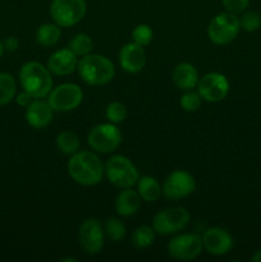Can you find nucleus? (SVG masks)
Here are the masks:
<instances>
[{
    "label": "nucleus",
    "mask_w": 261,
    "mask_h": 262,
    "mask_svg": "<svg viewBox=\"0 0 261 262\" xmlns=\"http://www.w3.org/2000/svg\"><path fill=\"white\" fill-rule=\"evenodd\" d=\"M68 173L76 183L91 187L101 182L104 166L96 154L91 151H79L72 155L68 163Z\"/></svg>",
    "instance_id": "obj_1"
},
{
    "label": "nucleus",
    "mask_w": 261,
    "mask_h": 262,
    "mask_svg": "<svg viewBox=\"0 0 261 262\" xmlns=\"http://www.w3.org/2000/svg\"><path fill=\"white\" fill-rule=\"evenodd\" d=\"M20 84L33 99H44L53 89L50 71L37 61H28L20 68Z\"/></svg>",
    "instance_id": "obj_2"
},
{
    "label": "nucleus",
    "mask_w": 261,
    "mask_h": 262,
    "mask_svg": "<svg viewBox=\"0 0 261 262\" xmlns=\"http://www.w3.org/2000/svg\"><path fill=\"white\" fill-rule=\"evenodd\" d=\"M81 78L90 86L109 83L115 74L114 64L104 55L87 54L77 64Z\"/></svg>",
    "instance_id": "obj_3"
},
{
    "label": "nucleus",
    "mask_w": 261,
    "mask_h": 262,
    "mask_svg": "<svg viewBox=\"0 0 261 262\" xmlns=\"http://www.w3.org/2000/svg\"><path fill=\"white\" fill-rule=\"evenodd\" d=\"M106 177L114 186L119 188H130L138 182V171L132 161L125 156L115 155L106 161Z\"/></svg>",
    "instance_id": "obj_4"
},
{
    "label": "nucleus",
    "mask_w": 261,
    "mask_h": 262,
    "mask_svg": "<svg viewBox=\"0 0 261 262\" xmlns=\"http://www.w3.org/2000/svg\"><path fill=\"white\" fill-rule=\"evenodd\" d=\"M241 23L235 14L230 12L217 14L207 27V36L210 41L216 45H227L232 42L240 33Z\"/></svg>",
    "instance_id": "obj_5"
},
{
    "label": "nucleus",
    "mask_w": 261,
    "mask_h": 262,
    "mask_svg": "<svg viewBox=\"0 0 261 262\" xmlns=\"http://www.w3.org/2000/svg\"><path fill=\"white\" fill-rule=\"evenodd\" d=\"M86 9L84 0H53L50 15L59 27H72L83 19Z\"/></svg>",
    "instance_id": "obj_6"
},
{
    "label": "nucleus",
    "mask_w": 261,
    "mask_h": 262,
    "mask_svg": "<svg viewBox=\"0 0 261 262\" xmlns=\"http://www.w3.org/2000/svg\"><path fill=\"white\" fill-rule=\"evenodd\" d=\"M122 143V133L113 123H104L92 128L89 133V145L101 154L113 152Z\"/></svg>",
    "instance_id": "obj_7"
},
{
    "label": "nucleus",
    "mask_w": 261,
    "mask_h": 262,
    "mask_svg": "<svg viewBox=\"0 0 261 262\" xmlns=\"http://www.w3.org/2000/svg\"><path fill=\"white\" fill-rule=\"evenodd\" d=\"M189 217H191L189 212L183 207H171V209L163 210L155 215L153 228L158 234H174L187 227Z\"/></svg>",
    "instance_id": "obj_8"
},
{
    "label": "nucleus",
    "mask_w": 261,
    "mask_h": 262,
    "mask_svg": "<svg viewBox=\"0 0 261 262\" xmlns=\"http://www.w3.org/2000/svg\"><path fill=\"white\" fill-rule=\"evenodd\" d=\"M83 99V92L74 83H63L51 90L49 94V105L56 112H71L76 109Z\"/></svg>",
    "instance_id": "obj_9"
},
{
    "label": "nucleus",
    "mask_w": 261,
    "mask_h": 262,
    "mask_svg": "<svg viewBox=\"0 0 261 262\" xmlns=\"http://www.w3.org/2000/svg\"><path fill=\"white\" fill-rule=\"evenodd\" d=\"M201 99L209 102H219L227 97L229 92V82L222 73H207L197 83Z\"/></svg>",
    "instance_id": "obj_10"
},
{
    "label": "nucleus",
    "mask_w": 261,
    "mask_h": 262,
    "mask_svg": "<svg viewBox=\"0 0 261 262\" xmlns=\"http://www.w3.org/2000/svg\"><path fill=\"white\" fill-rule=\"evenodd\" d=\"M204 243L199 234L177 235L169 242L168 251L171 257L182 261H189L196 258L201 253Z\"/></svg>",
    "instance_id": "obj_11"
},
{
    "label": "nucleus",
    "mask_w": 261,
    "mask_h": 262,
    "mask_svg": "<svg viewBox=\"0 0 261 262\" xmlns=\"http://www.w3.org/2000/svg\"><path fill=\"white\" fill-rule=\"evenodd\" d=\"M196 188L194 179L188 171L176 170L166 178L164 183V196L168 200H179L189 196Z\"/></svg>",
    "instance_id": "obj_12"
},
{
    "label": "nucleus",
    "mask_w": 261,
    "mask_h": 262,
    "mask_svg": "<svg viewBox=\"0 0 261 262\" xmlns=\"http://www.w3.org/2000/svg\"><path fill=\"white\" fill-rule=\"evenodd\" d=\"M79 243L86 252L95 255L104 246V230L96 219H86L79 227Z\"/></svg>",
    "instance_id": "obj_13"
},
{
    "label": "nucleus",
    "mask_w": 261,
    "mask_h": 262,
    "mask_svg": "<svg viewBox=\"0 0 261 262\" xmlns=\"http://www.w3.org/2000/svg\"><path fill=\"white\" fill-rule=\"evenodd\" d=\"M204 248L214 256H222L229 252L233 247V239L229 233L220 228H211L202 237Z\"/></svg>",
    "instance_id": "obj_14"
},
{
    "label": "nucleus",
    "mask_w": 261,
    "mask_h": 262,
    "mask_svg": "<svg viewBox=\"0 0 261 262\" xmlns=\"http://www.w3.org/2000/svg\"><path fill=\"white\" fill-rule=\"evenodd\" d=\"M119 63L123 71L128 73H138L146 66V53L141 45L136 42L127 43L120 49Z\"/></svg>",
    "instance_id": "obj_15"
},
{
    "label": "nucleus",
    "mask_w": 261,
    "mask_h": 262,
    "mask_svg": "<svg viewBox=\"0 0 261 262\" xmlns=\"http://www.w3.org/2000/svg\"><path fill=\"white\" fill-rule=\"evenodd\" d=\"M77 55L71 49L55 51L48 60V69L55 76H68L77 68Z\"/></svg>",
    "instance_id": "obj_16"
},
{
    "label": "nucleus",
    "mask_w": 261,
    "mask_h": 262,
    "mask_svg": "<svg viewBox=\"0 0 261 262\" xmlns=\"http://www.w3.org/2000/svg\"><path fill=\"white\" fill-rule=\"evenodd\" d=\"M53 112L51 106L49 102L41 101V100H36L32 101L27 106L26 110V119H27L28 124L33 128H40L46 127L49 123L53 119Z\"/></svg>",
    "instance_id": "obj_17"
},
{
    "label": "nucleus",
    "mask_w": 261,
    "mask_h": 262,
    "mask_svg": "<svg viewBox=\"0 0 261 262\" xmlns=\"http://www.w3.org/2000/svg\"><path fill=\"white\" fill-rule=\"evenodd\" d=\"M171 78L178 89L188 91L199 83V72L192 64L181 63L174 68Z\"/></svg>",
    "instance_id": "obj_18"
},
{
    "label": "nucleus",
    "mask_w": 261,
    "mask_h": 262,
    "mask_svg": "<svg viewBox=\"0 0 261 262\" xmlns=\"http://www.w3.org/2000/svg\"><path fill=\"white\" fill-rule=\"evenodd\" d=\"M141 206V197L136 191L124 188L115 200V210L120 216H130L138 211Z\"/></svg>",
    "instance_id": "obj_19"
},
{
    "label": "nucleus",
    "mask_w": 261,
    "mask_h": 262,
    "mask_svg": "<svg viewBox=\"0 0 261 262\" xmlns=\"http://www.w3.org/2000/svg\"><path fill=\"white\" fill-rule=\"evenodd\" d=\"M138 194L146 202H154L160 197L161 188L159 182L153 177L145 176L138 178Z\"/></svg>",
    "instance_id": "obj_20"
},
{
    "label": "nucleus",
    "mask_w": 261,
    "mask_h": 262,
    "mask_svg": "<svg viewBox=\"0 0 261 262\" xmlns=\"http://www.w3.org/2000/svg\"><path fill=\"white\" fill-rule=\"evenodd\" d=\"M60 38V28L53 23H44L36 31V40L42 46H53Z\"/></svg>",
    "instance_id": "obj_21"
},
{
    "label": "nucleus",
    "mask_w": 261,
    "mask_h": 262,
    "mask_svg": "<svg viewBox=\"0 0 261 262\" xmlns=\"http://www.w3.org/2000/svg\"><path fill=\"white\" fill-rule=\"evenodd\" d=\"M15 79L12 74L0 73V106L9 104L15 95Z\"/></svg>",
    "instance_id": "obj_22"
},
{
    "label": "nucleus",
    "mask_w": 261,
    "mask_h": 262,
    "mask_svg": "<svg viewBox=\"0 0 261 262\" xmlns=\"http://www.w3.org/2000/svg\"><path fill=\"white\" fill-rule=\"evenodd\" d=\"M56 146L66 155H74L78 152L79 138L73 132H61L56 137Z\"/></svg>",
    "instance_id": "obj_23"
},
{
    "label": "nucleus",
    "mask_w": 261,
    "mask_h": 262,
    "mask_svg": "<svg viewBox=\"0 0 261 262\" xmlns=\"http://www.w3.org/2000/svg\"><path fill=\"white\" fill-rule=\"evenodd\" d=\"M154 241H155V229L148 225L138 227L132 235V242L137 248L150 247Z\"/></svg>",
    "instance_id": "obj_24"
},
{
    "label": "nucleus",
    "mask_w": 261,
    "mask_h": 262,
    "mask_svg": "<svg viewBox=\"0 0 261 262\" xmlns=\"http://www.w3.org/2000/svg\"><path fill=\"white\" fill-rule=\"evenodd\" d=\"M69 49L77 56H84L92 50V40L86 33H78L69 41Z\"/></svg>",
    "instance_id": "obj_25"
},
{
    "label": "nucleus",
    "mask_w": 261,
    "mask_h": 262,
    "mask_svg": "<svg viewBox=\"0 0 261 262\" xmlns=\"http://www.w3.org/2000/svg\"><path fill=\"white\" fill-rule=\"evenodd\" d=\"M105 115H106V119L109 120L113 124H119L127 117V109L123 104L120 102L114 101L110 102L106 107V112H105Z\"/></svg>",
    "instance_id": "obj_26"
},
{
    "label": "nucleus",
    "mask_w": 261,
    "mask_h": 262,
    "mask_svg": "<svg viewBox=\"0 0 261 262\" xmlns=\"http://www.w3.org/2000/svg\"><path fill=\"white\" fill-rule=\"evenodd\" d=\"M105 232L109 239L118 242L125 237V227L122 222L117 219H109L105 224Z\"/></svg>",
    "instance_id": "obj_27"
},
{
    "label": "nucleus",
    "mask_w": 261,
    "mask_h": 262,
    "mask_svg": "<svg viewBox=\"0 0 261 262\" xmlns=\"http://www.w3.org/2000/svg\"><path fill=\"white\" fill-rule=\"evenodd\" d=\"M240 23L241 27L245 31H247V32H255V31H257L261 27V17L258 13L251 10V12L243 13V15L240 19Z\"/></svg>",
    "instance_id": "obj_28"
},
{
    "label": "nucleus",
    "mask_w": 261,
    "mask_h": 262,
    "mask_svg": "<svg viewBox=\"0 0 261 262\" xmlns=\"http://www.w3.org/2000/svg\"><path fill=\"white\" fill-rule=\"evenodd\" d=\"M133 42L141 46H147L153 41V30L147 25H138L132 32Z\"/></svg>",
    "instance_id": "obj_29"
},
{
    "label": "nucleus",
    "mask_w": 261,
    "mask_h": 262,
    "mask_svg": "<svg viewBox=\"0 0 261 262\" xmlns=\"http://www.w3.org/2000/svg\"><path fill=\"white\" fill-rule=\"evenodd\" d=\"M181 106L183 107L186 112L193 113L197 112L201 106V96L196 92H187L181 97Z\"/></svg>",
    "instance_id": "obj_30"
},
{
    "label": "nucleus",
    "mask_w": 261,
    "mask_h": 262,
    "mask_svg": "<svg viewBox=\"0 0 261 262\" xmlns=\"http://www.w3.org/2000/svg\"><path fill=\"white\" fill-rule=\"evenodd\" d=\"M222 3L228 12L233 13V14H238V13H242L248 7L250 0H222Z\"/></svg>",
    "instance_id": "obj_31"
},
{
    "label": "nucleus",
    "mask_w": 261,
    "mask_h": 262,
    "mask_svg": "<svg viewBox=\"0 0 261 262\" xmlns=\"http://www.w3.org/2000/svg\"><path fill=\"white\" fill-rule=\"evenodd\" d=\"M32 99L33 97L31 96L27 91L23 90V91L17 96V104L20 105V106H28V105L32 102Z\"/></svg>",
    "instance_id": "obj_32"
},
{
    "label": "nucleus",
    "mask_w": 261,
    "mask_h": 262,
    "mask_svg": "<svg viewBox=\"0 0 261 262\" xmlns=\"http://www.w3.org/2000/svg\"><path fill=\"white\" fill-rule=\"evenodd\" d=\"M5 48L8 50H15L18 48V40L15 37H9L5 41Z\"/></svg>",
    "instance_id": "obj_33"
},
{
    "label": "nucleus",
    "mask_w": 261,
    "mask_h": 262,
    "mask_svg": "<svg viewBox=\"0 0 261 262\" xmlns=\"http://www.w3.org/2000/svg\"><path fill=\"white\" fill-rule=\"evenodd\" d=\"M252 261L253 262H261V250L257 251V252L252 256Z\"/></svg>",
    "instance_id": "obj_34"
},
{
    "label": "nucleus",
    "mask_w": 261,
    "mask_h": 262,
    "mask_svg": "<svg viewBox=\"0 0 261 262\" xmlns=\"http://www.w3.org/2000/svg\"><path fill=\"white\" fill-rule=\"evenodd\" d=\"M67 261H77L76 258H66V260H63V262H67Z\"/></svg>",
    "instance_id": "obj_35"
},
{
    "label": "nucleus",
    "mask_w": 261,
    "mask_h": 262,
    "mask_svg": "<svg viewBox=\"0 0 261 262\" xmlns=\"http://www.w3.org/2000/svg\"><path fill=\"white\" fill-rule=\"evenodd\" d=\"M2 54H3V43L0 42V56H2Z\"/></svg>",
    "instance_id": "obj_36"
}]
</instances>
